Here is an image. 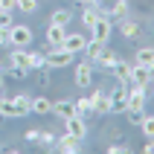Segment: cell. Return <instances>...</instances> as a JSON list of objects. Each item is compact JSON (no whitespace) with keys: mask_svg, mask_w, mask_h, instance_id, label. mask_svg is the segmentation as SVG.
I'll use <instances>...</instances> for the list:
<instances>
[{"mask_svg":"<svg viewBox=\"0 0 154 154\" xmlns=\"http://www.w3.org/2000/svg\"><path fill=\"white\" fill-rule=\"evenodd\" d=\"M61 47L79 55V52H85V47H87V35L85 32H67V35H64V41H61Z\"/></svg>","mask_w":154,"mask_h":154,"instance_id":"6","label":"cell"},{"mask_svg":"<svg viewBox=\"0 0 154 154\" xmlns=\"http://www.w3.org/2000/svg\"><path fill=\"white\" fill-rule=\"evenodd\" d=\"M9 26H12V15L0 12V29H9Z\"/></svg>","mask_w":154,"mask_h":154,"instance_id":"27","label":"cell"},{"mask_svg":"<svg viewBox=\"0 0 154 154\" xmlns=\"http://www.w3.org/2000/svg\"><path fill=\"white\" fill-rule=\"evenodd\" d=\"M9 76H12V79H26V70H20V67H9Z\"/></svg>","mask_w":154,"mask_h":154,"instance_id":"28","label":"cell"},{"mask_svg":"<svg viewBox=\"0 0 154 154\" xmlns=\"http://www.w3.org/2000/svg\"><path fill=\"white\" fill-rule=\"evenodd\" d=\"M73 105H76V113H79V116H85V119H87V116H93V102H90V96H82V99H76Z\"/></svg>","mask_w":154,"mask_h":154,"instance_id":"20","label":"cell"},{"mask_svg":"<svg viewBox=\"0 0 154 154\" xmlns=\"http://www.w3.org/2000/svg\"><path fill=\"white\" fill-rule=\"evenodd\" d=\"M38 6H41V0H15V9H20L23 15H32V12H38Z\"/></svg>","mask_w":154,"mask_h":154,"instance_id":"22","label":"cell"},{"mask_svg":"<svg viewBox=\"0 0 154 154\" xmlns=\"http://www.w3.org/2000/svg\"><path fill=\"white\" fill-rule=\"evenodd\" d=\"M73 55H76V52L64 50V47H47V52H44V67H50V70H64V67L73 64Z\"/></svg>","mask_w":154,"mask_h":154,"instance_id":"2","label":"cell"},{"mask_svg":"<svg viewBox=\"0 0 154 154\" xmlns=\"http://www.w3.org/2000/svg\"><path fill=\"white\" fill-rule=\"evenodd\" d=\"M26 140H29V143H35V140H38V131L29 128V131H26Z\"/></svg>","mask_w":154,"mask_h":154,"instance_id":"33","label":"cell"},{"mask_svg":"<svg viewBox=\"0 0 154 154\" xmlns=\"http://www.w3.org/2000/svg\"><path fill=\"white\" fill-rule=\"evenodd\" d=\"M143 151H146V154L154 151V140H146V143H143Z\"/></svg>","mask_w":154,"mask_h":154,"instance_id":"32","label":"cell"},{"mask_svg":"<svg viewBox=\"0 0 154 154\" xmlns=\"http://www.w3.org/2000/svg\"><path fill=\"white\" fill-rule=\"evenodd\" d=\"M128 85H143V87H148V85H151V70L134 61V64H131V76H128Z\"/></svg>","mask_w":154,"mask_h":154,"instance_id":"10","label":"cell"},{"mask_svg":"<svg viewBox=\"0 0 154 154\" xmlns=\"http://www.w3.org/2000/svg\"><path fill=\"white\" fill-rule=\"evenodd\" d=\"M29 113V96L15 93V96H0V116L3 119H20Z\"/></svg>","mask_w":154,"mask_h":154,"instance_id":"1","label":"cell"},{"mask_svg":"<svg viewBox=\"0 0 154 154\" xmlns=\"http://www.w3.org/2000/svg\"><path fill=\"white\" fill-rule=\"evenodd\" d=\"M116 61H119V55H116L113 50H105V47H102V52H99V58H96V64H93V67L113 70V64H116Z\"/></svg>","mask_w":154,"mask_h":154,"instance_id":"14","label":"cell"},{"mask_svg":"<svg viewBox=\"0 0 154 154\" xmlns=\"http://www.w3.org/2000/svg\"><path fill=\"white\" fill-rule=\"evenodd\" d=\"M50 23H58V26H70L73 23V12L70 9H55L50 15Z\"/></svg>","mask_w":154,"mask_h":154,"instance_id":"18","label":"cell"},{"mask_svg":"<svg viewBox=\"0 0 154 154\" xmlns=\"http://www.w3.org/2000/svg\"><path fill=\"white\" fill-rule=\"evenodd\" d=\"M61 122H64V131H67V134H73V137H79V140L87 137V119L85 116H67V119H61Z\"/></svg>","mask_w":154,"mask_h":154,"instance_id":"7","label":"cell"},{"mask_svg":"<svg viewBox=\"0 0 154 154\" xmlns=\"http://www.w3.org/2000/svg\"><path fill=\"white\" fill-rule=\"evenodd\" d=\"M0 12L12 15V12H15V0H0Z\"/></svg>","mask_w":154,"mask_h":154,"instance_id":"26","label":"cell"},{"mask_svg":"<svg viewBox=\"0 0 154 154\" xmlns=\"http://www.w3.org/2000/svg\"><path fill=\"white\" fill-rule=\"evenodd\" d=\"M50 108H52V102L47 99V96H29V111L32 113H50Z\"/></svg>","mask_w":154,"mask_h":154,"instance_id":"15","label":"cell"},{"mask_svg":"<svg viewBox=\"0 0 154 154\" xmlns=\"http://www.w3.org/2000/svg\"><path fill=\"white\" fill-rule=\"evenodd\" d=\"M67 35V26H58V23H47V47H61Z\"/></svg>","mask_w":154,"mask_h":154,"instance_id":"12","label":"cell"},{"mask_svg":"<svg viewBox=\"0 0 154 154\" xmlns=\"http://www.w3.org/2000/svg\"><path fill=\"white\" fill-rule=\"evenodd\" d=\"M35 143H38V146H52V143H55V137H52V134H47V131H38V140H35Z\"/></svg>","mask_w":154,"mask_h":154,"instance_id":"25","label":"cell"},{"mask_svg":"<svg viewBox=\"0 0 154 154\" xmlns=\"http://www.w3.org/2000/svg\"><path fill=\"white\" fill-rule=\"evenodd\" d=\"M90 102H93V113H113L111 111V93L105 87H96V93L90 96Z\"/></svg>","mask_w":154,"mask_h":154,"instance_id":"9","label":"cell"},{"mask_svg":"<svg viewBox=\"0 0 154 154\" xmlns=\"http://www.w3.org/2000/svg\"><path fill=\"white\" fill-rule=\"evenodd\" d=\"M52 146L58 148V151H64V154H79V151H82V140H79V137H73V134H67V131H64V134H61V137L55 140Z\"/></svg>","mask_w":154,"mask_h":154,"instance_id":"8","label":"cell"},{"mask_svg":"<svg viewBox=\"0 0 154 154\" xmlns=\"http://www.w3.org/2000/svg\"><path fill=\"white\" fill-rule=\"evenodd\" d=\"M143 113H146V111H143ZM143 113H131L128 122H131V125H140V122H143Z\"/></svg>","mask_w":154,"mask_h":154,"instance_id":"30","label":"cell"},{"mask_svg":"<svg viewBox=\"0 0 154 154\" xmlns=\"http://www.w3.org/2000/svg\"><path fill=\"white\" fill-rule=\"evenodd\" d=\"M143 134H146V140H154V116L151 113H143Z\"/></svg>","mask_w":154,"mask_h":154,"instance_id":"24","label":"cell"},{"mask_svg":"<svg viewBox=\"0 0 154 154\" xmlns=\"http://www.w3.org/2000/svg\"><path fill=\"white\" fill-rule=\"evenodd\" d=\"M35 41V32H32V26H26V23H12L9 26V47H32Z\"/></svg>","mask_w":154,"mask_h":154,"instance_id":"3","label":"cell"},{"mask_svg":"<svg viewBox=\"0 0 154 154\" xmlns=\"http://www.w3.org/2000/svg\"><path fill=\"white\" fill-rule=\"evenodd\" d=\"M73 85L76 87H90L93 85V64L90 61L76 64V70H73Z\"/></svg>","mask_w":154,"mask_h":154,"instance_id":"5","label":"cell"},{"mask_svg":"<svg viewBox=\"0 0 154 154\" xmlns=\"http://www.w3.org/2000/svg\"><path fill=\"white\" fill-rule=\"evenodd\" d=\"M113 76H116V82H119V85H128V76H131V64L128 61H116V64H113V70H111Z\"/></svg>","mask_w":154,"mask_h":154,"instance_id":"17","label":"cell"},{"mask_svg":"<svg viewBox=\"0 0 154 154\" xmlns=\"http://www.w3.org/2000/svg\"><path fill=\"white\" fill-rule=\"evenodd\" d=\"M79 3H82V6H96L99 0H79Z\"/></svg>","mask_w":154,"mask_h":154,"instance_id":"34","label":"cell"},{"mask_svg":"<svg viewBox=\"0 0 154 154\" xmlns=\"http://www.w3.org/2000/svg\"><path fill=\"white\" fill-rule=\"evenodd\" d=\"M146 3H148V0H146Z\"/></svg>","mask_w":154,"mask_h":154,"instance_id":"35","label":"cell"},{"mask_svg":"<svg viewBox=\"0 0 154 154\" xmlns=\"http://www.w3.org/2000/svg\"><path fill=\"white\" fill-rule=\"evenodd\" d=\"M137 64L154 70V50H151V47H140V50H137Z\"/></svg>","mask_w":154,"mask_h":154,"instance_id":"19","label":"cell"},{"mask_svg":"<svg viewBox=\"0 0 154 154\" xmlns=\"http://www.w3.org/2000/svg\"><path fill=\"white\" fill-rule=\"evenodd\" d=\"M111 35H113V20H111L108 15H99V20L90 26V41L108 44V41H111Z\"/></svg>","mask_w":154,"mask_h":154,"instance_id":"4","label":"cell"},{"mask_svg":"<svg viewBox=\"0 0 154 154\" xmlns=\"http://www.w3.org/2000/svg\"><path fill=\"white\" fill-rule=\"evenodd\" d=\"M119 32L125 35V38H137L140 35V23L134 20V17L125 15V17H119Z\"/></svg>","mask_w":154,"mask_h":154,"instance_id":"16","label":"cell"},{"mask_svg":"<svg viewBox=\"0 0 154 154\" xmlns=\"http://www.w3.org/2000/svg\"><path fill=\"white\" fill-rule=\"evenodd\" d=\"M108 151H111V154H125V151H128V146H119V143H113V146H108Z\"/></svg>","mask_w":154,"mask_h":154,"instance_id":"29","label":"cell"},{"mask_svg":"<svg viewBox=\"0 0 154 154\" xmlns=\"http://www.w3.org/2000/svg\"><path fill=\"white\" fill-rule=\"evenodd\" d=\"M9 67H20L29 73V47H12V52H9Z\"/></svg>","mask_w":154,"mask_h":154,"instance_id":"11","label":"cell"},{"mask_svg":"<svg viewBox=\"0 0 154 154\" xmlns=\"http://www.w3.org/2000/svg\"><path fill=\"white\" fill-rule=\"evenodd\" d=\"M96 20H99V9H96V6H85V12H82V23L90 29Z\"/></svg>","mask_w":154,"mask_h":154,"instance_id":"21","label":"cell"},{"mask_svg":"<svg viewBox=\"0 0 154 154\" xmlns=\"http://www.w3.org/2000/svg\"><path fill=\"white\" fill-rule=\"evenodd\" d=\"M35 70H44V52L29 50V73H35Z\"/></svg>","mask_w":154,"mask_h":154,"instance_id":"23","label":"cell"},{"mask_svg":"<svg viewBox=\"0 0 154 154\" xmlns=\"http://www.w3.org/2000/svg\"><path fill=\"white\" fill-rule=\"evenodd\" d=\"M0 47H9V29H0Z\"/></svg>","mask_w":154,"mask_h":154,"instance_id":"31","label":"cell"},{"mask_svg":"<svg viewBox=\"0 0 154 154\" xmlns=\"http://www.w3.org/2000/svg\"><path fill=\"white\" fill-rule=\"evenodd\" d=\"M50 113H55L58 119H67V116H79V113H76V105L70 102V99H61V102H52Z\"/></svg>","mask_w":154,"mask_h":154,"instance_id":"13","label":"cell"}]
</instances>
